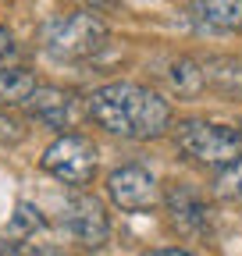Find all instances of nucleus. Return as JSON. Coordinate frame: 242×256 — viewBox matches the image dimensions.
I'll return each instance as SVG.
<instances>
[{
	"mask_svg": "<svg viewBox=\"0 0 242 256\" xmlns=\"http://www.w3.org/2000/svg\"><path fill=\"white\" fill-rule=\"evenodd\" d=\"M107 196L114 206L128 210V214H139V210H154L160 203V188H157V178L150 174L146 168L139 164H125L110 171L107 178Z\"/></svg>",
	"mask_w": 242,
	"mask_h": 256,
	"instance_id": "nucleus-7",
	"label": "nucleus"
},
{
	"mask_svg": "<svg viewBox=\"0 0 242 256\" xmlns=\"http://www.w3.org/2000/svg\"><path fill=\"white\" fill-rule=\"evenodd\" d=\"M40 164L57 182H64L72 188H82V185L93 182V174H96V146H93V139L68 132V136H60V139H54L46 146Z\"/></svg>",
	"mask_w": 242,
	"mask_h": 256,
	"instance_id": "nucleus-4",
	"label": "nucleus"
},
{
	"mask_svg": "<svg viewBox=\"0 0 242 256\" xmlns=\"http://www.w3.org/2000/svg\"><path fill=\"white\" fill-rule=\"evenodd\" d=\"M11 50H14V40H11V32L0 25V57H8Z\"/></svg>",
	"mask_w": 242,
	"mask_h": 256,
	"instance_id": "nucleus-17",
	"label": "nucleus"
},
{
	"mask_svg": "<svg viewBox=\"0 0 242 256\" xmlns=\"http://www.w3.org/2000/svg\"><path fill=\"white\" fill-rule=\"evenodd\" d=\"M174 142H178V150L186 156H192L196 164L228 168V164H235L242 156V128L189 118V121L174 124Z\"/></svg>",
	"mask_w": 242,
	"mask_h": 256,
	"instance_id": "nucleus-2",
	"label": "nucleus"
},
{
	"mask_svg": "<svg viewBox=\"0 0 242 256\" xmlns=\"http://www.w3.org/2000/svg\"><path fill=\"white\" fill-rule=\"evenodd\" d=\"M150 256H196V252H189V249H154Z\"/></svg>",
	"mask_w": 242,
	"mask_h": 256,
	"instance_id": "nucleus-18",
	"label": "nucleus"
},
{
	"mask_svg": "<svg viewBox=\"0 0 242 256\" xmlns=\"http://www.w3.org/2000/svg\"><path fill=\"white\" fill-rule=\"evenodd\" d=\"M25 139V121L8 114V110H0V146H14Z\"/></svg>",
	"mask_w": 242,
	"mask_h": 256,
	"instance_id": "nucleus-16",
	"label": "nucleus"
},
{
	"mask_svg": "<svg viewBox=\"0 0 242 256\" xmlns=\"http://www.w3.org/2000/svg\"><path fill=\"white\" fill-rule=\"evenodd\" d=\"M164 203H168V217H171V228L186 238H203L214 228V210H210L206 196L189 185V182H171L164 192Z\"/></svg>",
	"mask_w": 242,
	"mask_h": 256,
	"instance_id": "nucleus-5",
	"label": "nucleus"
},
{
	"mask_svg": "<svg viewBox=\"0 0 242 256\" xmlns=\"http://www.w3.org/2000/svg\"><path fill=\"white\" fill-rule=\"evenodd\" d=\"M214 192L221 200H242V156L228 168H218L214 174Z\"/></svg>",
	"mask_w": 242,
	"mask_h": 256,
	"instance_id": "nucleus-13",
	"label": "nucleus"
},
{
	"mask_svg": "<svg viewBox=\"0 0 242 256\" xmlns=\"http://www.w3.org/2000/svg\"><path fill=\"white\" fill-rule=\"evenodd\" d=\"M86 110L100 128L121 139H157L171 128V104L160 92L136 86V82H110L93 89L86 100Z\"/></svg>",
	"mask_w": 242,
	"mask_h": 256,
	"instance_id": "nucleus-1",
	"label": "nucleus"
},
{
	"mask_svg": "<svg viewBox=\"0 0 242 256\" xmlns=\"http://www.w3.org/2000/svg\"><path fill=\"white\" fill-rule=\"evenodd\" d=\"M36 89H40V82L28 68H0V107L25 104Z\"/></svg>",
	"mask_w": 242,
	"mask_h": 256,
	"instance_id": "nucleus-11",
	"label": "nucleus"
},
{
	"mask_svg": "<svg viewBox=\"0 0 242 256\" xmlns=\"http://www.w3.org/2000/svg\"><path fill=\"white\" fill-rule=\"evenodd\" d=\"M40 40H43V50L54 60H86L107 43V25L89 11L54 14L43 25Z\"/></svg>",
	"mask_w": 242,
	"mask_h": 256,
	"instance_id": "nucleus-3",
	"label": "nucleus"
},
{
	"mask_svg": "<svg viewBox=\"0 0 242 256\" xmlns=\"http://www.w3.org/2000/svg\"><path fill=\"white\" fill-rule=\"evenodd\" d=\"M203 78L221 96H242V57H210V60H203Z\"/></svg>",
	"mask_w": 242,
	"mask_h": 256,
	"instance_id": "nucleus-9",
	"label": "nucleus"
},
{
	"mask_svg": "<svg viewBox=\"0 0 242 256\" xmlns=\"http://www.w3.org/2000/svg\"><path fill=\"white\" fill-rule=\"evenodd\" d=\"M0 256H64L54 242H22V238H0Z\"/></svg>",
	"mask_w": 242,
	"mask_h": 256,
	"instance_id": "nucleus-14",
	"label": "nucleus"
},
{
	"mask_svg": "<svg viewBox=\"0 0 242 256\" xmlns=\"http://www.w3.org/2000/svg\"><path fill=\"white\" fill-rule=\"evenodd\" d=\"M28 114L46 121L50 128H68L72 124V114H75V96L64 92V89H54V86H40L32 96L25 100Z\"/></svg>",
	"mask_w": 242,
	"mask_h": 256,
	"instance_id": "nucleus-8",
	"label": "nucleus"
},
{
	"mask_svg": "<svg viewBox=\"0 0 242 256\" xmlns=\"http://www.w3.org/2000/svg\"><path fill=\"white\" fill-rule=\"evenodd\" d=\"M60 228H64L75 242L96 249L107 242L110 235V220L104 214V203L96 196H86V192H72L60 206Z\"/></svg>",
	"mask_w": 242,
	"mask_h": 256,
	"instance_id": "nucleus-6",
	"label": "nucleus"
},
{
	"mask_svg": "<svg viewBox=\"0 0 242 256\" xmlns=\"http://www.w3.org/2000/svg\"><path fill=\"white\" fill-rule=\"evenodd\" d=\"M192 14L210 28H242V0H192Z\"/></svg>",
	"mask_w": 242,
	"mask_h": 256,
	"instance_id": "nucleus-10",
	"label": "nucleus"
},
{
	"mask_svg": "<svg viewBox=\"0 0 242 256\" xmlns=\"http://www.w3.org/2000/svg\"><path fill=\"white\" fill-rule=\"evenodd\" d=\"M46 228V220L36 206H28V203H18V214L11 220V235H36Z\"/></svg>",
	"mask_w": 242,
	"mask_h": 256,
	"instance_id": "nucleus-15",
	"label": "nucleus"
},
{
	"mask_svg": "<svg viewBox=\"0 0 242 256\" xmlns=\"http://www.w3.org/2000/svg\"><path fill=\"white\" fill-rule=\"evenodd\" d=\"M168 82H171V89H174L178 96H196V92L206 86L203 64H196V60H189V57H178V60L171 64V72H168Z\"/></svg>",
	"mask_w": 242,
	"mask_h": 256,
	"instance_id": "nucleus-12",
	"label": "nucleus"
}]
</instances>
